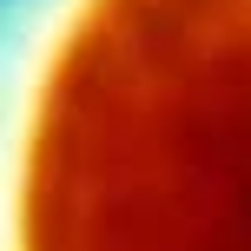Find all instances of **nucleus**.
<instances>
[{
	"mask_svg": "<svg viewBox=\"0 0 251 251\" xmlns=\"http://www.w3.org/2000/svg\"><path fill=\"white\" fill-rule=\"evenodd\" d=\"M26 225L93 245L251 238V0H100L66 33Z\"/></svg>",
	"mask_w": 251,
	"mask_h": 251,
	"instance_id": "nucleus-1",
	"label": "nucleus"
}]
</instances>
